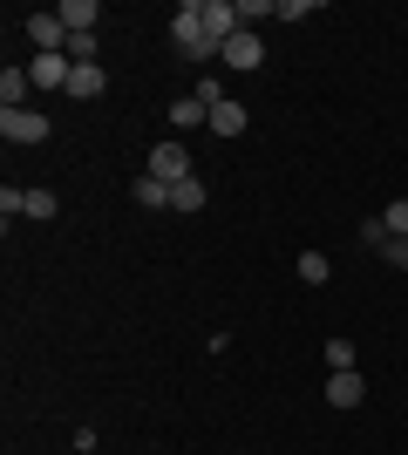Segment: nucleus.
Masks as SVG:
<instances>
[{"label": "nucleus", "instance_id": "obj_1", "mask_svg": "<svg viewBox=\"0 0 408 455\" xmlns=\"http://www.w3.org/2000/svg\"><path fill=\"white\" fill-rule=\"evenodd\" d=\"M171 41H177V55H184V61H218V48H225V41H212V35H204V20L191 14V0L177 7V20H171Z\"/></svg>", "mask_w": 408, "mask_h": 455}, {"label": "nucleus", "instance_id": "obj_2", "mask_svg": "<svg viewBox=\"0 0 408 455\" xmlns=\"http://www.w3.org/2000/svg\"><path fill=\"white\" fill-rule=\"evenodd\" d=\"M191 14L204 20V35H212V41L238 35V0H191Z\"/></svg>", "mask_w": 408, "mask_h": 455}, {"label": "nucleus", "instance_id": "obj_3", "mask_svg": "<svg viewBox=\"0 0 408 455\" xmlns=\"http://www.w3.org/2000/svg\"><path fill=\"white\" fill-rule=\"evenodd\" d=\"M28 41H35V55H68V20L61 14H28Z\"/></svg>", "mask_w": 408, "mask_h": 455}, {"label": "nucleus", "instance_id": "obj_4", "mask_svg": "<svg viewBox=\"0 0 408 455\" xmlns=\"http://www.w3.org/2000/svg\"><path fill=\"white\" fill-rule=\"evenodd\" d=\"M48 130H55V123L41 109H0V136H7V143H41Z\"/></svg>", "mask_w": 408, "mask_h": 455}, {"label": "nucleus", "instance_id": "obj_5", "mask_svg": "<svg viewBox=\"0 0 408 455\" xmlns=\"http://www.w3.org/2000/svg\"><path fill=\"white\" fill-rule=\"evenodd\" d=\"M150 177H164V184H184V177H191V150H184L177 136H164V143L150 150Z\"/></svg>", "mask_w": 408, "mask_h": 455}, {"label": "nucleus", "instance_id": "obj_6", "mask_svg": "<svg viewBox=\"0 0 408 455\" xmlns=\"http://www.w3.org/2000/svg\"><path fill=\"white\" fill-rule=\"evenodd\" d=\"M218 61H225V68H259V61H266V41H259L252 28H238V35L218 48Z\"/></svg>", "mask_w": 408, "mask_h": 455}, {"label": "nucleus", "instance_id": "obj_7", "mask_svg": "<svg viewBox=\"0 0 408 455\" xmlns=\"http://www.w3.org/2000/svg\"><path fill=\"white\" fill-rule=\"evenodd\" d=\"M28 76H35V89H68L76 61H68V55H35V61H28Z\"/></svg>", "mask_w": 408, "mask_h": 455}, {"label": "nucleus", "instance_id": "obj_8", "mask_svg": "<svg viewBox=\"0 0 408 455\" xmlns=\"http://www.w3.org/2000/svg\"><path fill=\"white\" fill-rule=\"evenodd\" d=\"M327 401H333V408H361V401H368V380H361V367H348V374H327Z\"/></svg>", "mask_w": 408, "mask_h": 455}, {"label": "nucleus", "instance_id": "obj_9", "mask_svg": "<svg viewBox=\"0 0 408 455\" xmlns=\"http://www.w3.org/2000/svg\"><path fill=\"white\" fill-rule=\"evenodd\" d=\"M102 89H109V76H102V61H76V76H68V95H76V102H96Z\"/></svg>", "mask_w": 408, "mask_h": 455}, {"label": "nucleus", "instance_id": "obj_10", "mask_svg": "<svg viewBox=\"0 0 408 455\" xmlns=\"http://www.w3.org/2000/svg\"><path fill=\"white\" fill-rule=\"evenodd\" d=\"M28 89H35L28 68H0V109H28Z\"/></svg>", "mask_w": 408, "mask_h": 455}, {"label": "nucleus", "instance_id": "obj_11", "mask_svg": "<svg viewBox=\"0 0 408 455\" xmlns=\"http://www.w3.org/2000/svg\"><path fill=\"white\" fill-rule=\"evenodd\" d=\"M171 123H177V130H197V123H212V102H204V95H177Z\"/></svg>", "mask_w": 408, "mask_h": 455}, {"label": "nucleus", "instance_id": "obj_12", "mask_svg": "<svg viewBox=\"0 0 408 455\" xmlns=\"http://www.w3.org/2000/svg\"><path fill=\"white\" fill-rule=\"evenodd\" d=\"M61 20H68V35H96L102 7H96V0H68V7H61Z\"/></svg>", "mask_w": 408, "mask_h": 455}, {"label": "nucleus", "instance_id": "obj_13", "mask_svg": "<svg viewBox=\"0 0 408 455\" xmlns=\"http://www.w3.org/2000/svg\"><path fill=\"white\" fill-rule=\"evenodd\" d=\"M136 204H143V211H164V204H171V184L143 171V177H136Z\"/></svg>", "mask_w": 408, "mask_h": 455}, {"label": "nucleus", "instance_id": "obj_14", "mask_svg": "<svg viewBox=\"0 0 408 455\" xmlns=\"http://www.w3.org/2000/svg\"><path fill=\"white\" fill-rule=\"evenodd\" d=\"M212 130H218V136H238V130H245V109H238L232 95H225V102H212Z\"/></svg>", "mask_w": 408, "mask_h": 455}, {"label": "nucleus", "instance_id": "obj_15", "mask_svg": "<svg viewBox=\"0 0 408 455\" xmlns=\"http://www.w3.org/2000/svg\"><path fill=\"white\" fill-rule=\"evenodd\" d=\"M171 211H204V184H197V177L171 184Z\"/></svg>", "mask_w": 408, "mask_h": 455}, {"label": "nucleus", "instance_id": "obj_16", "mask_svg": "<svg viewBox=\"0 0 408 455\" xmlns=\"http://www.w3.org/2000/svg\"><path fill=\"white\" fill-rule=\"evenodd\" d=\"M327 251H307V259H300V279H307V285H327Z\"/></svg>", "mask_w": 408, "mask_h": 455}, {"label": "nucleus", "instance_id": "obj_17", "mask_svg": "<svg viewBox=\"0 0 408 455\" xmlns=\"http://www.w3.org/2000/svg\"><path fill=\"white\" fill-rule=\"evenodd\" d=\"M354 367V340H327V374H348Z\"/></svg>", "mask_w": 408, "mask_h": 455}, {"label": "nucleus", "instance_id": "obj_18", "mask_svg": "<svg viewBox=\"0 0 408 455\" xmlns=\"http://www.w3.org/2000/svg\"><path fill=\"white\" fill-rule=\"evenodd\" d=\"M279 14V0H238V28H252V20Z\"/></svg>", "mask_w": 408, "mask_h": 455}, {"label": "nucleus", "instance_id": "obj_19", "mask_svg": "<svg viewBox=\"0 0 408 455\" xmlns=\"http://www.w3.org/2000/svg\"><path fill=\"white\" fill-rule=\"evenodd\" d=\"M14 211H20V218H28V190L0 184V218H7V225H14Z\"/></svg>", "mask_w": 408, "mask_h": 455}, {"label": "nucleus", "instance_id": "obj_20", "mask_svg": "<svg viewBox=\"0 0 408 455\" xmlns=\"http://www.w3.org/2000/svg\"><path fill=\"white\" fill-rule=\"evenodd\" d=\"M381 218H388V238H408V197H395Z\"/></svg>", "mask_w": 408, "mask_h": 455}, {"label": "nucleus", "instance_id": "obj_21", "mask_svg": "<svg viewBox=\"0 0 408 455\" xmlns=\"http://www.w3.org/2000/svg\"><path fill=\"white\" fill-rule=\"evenodd\" d=\"M28 218H55V190H28Z\"/></svg>", "mask_w": 408, "mask_h": 455}, {"label": "nucleus", "instance_id": "obj_22", "mask_svg": "<svg viewBox=\"0 0 408 455\" xmlns=\"http://www.w3.org/2000/svg\"><path fill=\"white\" fill-rule=\"evenodd\" d=\"M361 238H368L374 251H388V218H368V225H361Z\"/></svg>", "mask_w": 408, "mask_h": 455}, {"label": "nucleus", "instance_id": "obj_23", "mask_svg": "<svg viewBox=\"0 0 408 455\" xmlns=\"http://www.w3.org/2000/svg\"><path fill=\"white\" fill-rule=\"evenodd\" d=\"M313 7H320V0H279V20H307Z\"/></svg>", "mask_w": 408, "mask_h": 455}, {"label": "nucleus", "instance_id": "obj_24", "mask_svg": "<svg viewBox=\"0 0 408 455\" xmlns=\"http://www.w3.org/2000/svg\"><path fill=\"white\" fill-rule=\"evenodd\" d=\"M381 259H388L395 272H408V238H388V251H381Z\"/></svg>", "mask_w": 408, "mask_h": 455}]
</instances>
